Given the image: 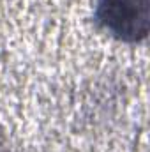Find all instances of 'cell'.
Segmentation results:
<instances>
[{
  "label": "cell",
  "instance_id": "obj_1",
  "mask_svg": "<svg viewBox=\"0 0 150 152\" xmlns=\"http://www.w3.org/2000/svg\"><path fill=\"white\" fill-rule=\"evenodd\" d=\"M149 0H95L94 21L115 41L138 44L149 36Z\"/></svg>",
  "mask_w": 150,
  "mask_h": 152
}]
</instances>
